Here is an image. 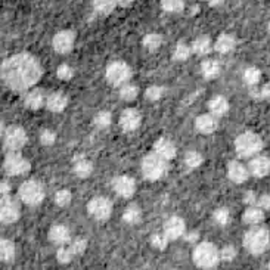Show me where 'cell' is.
I'll use <instances>...</instances> for the list:
<instances>
[{
  "label": "cell",
  "instance_id": "cell-1",
  "mask_svg": "<svg viewBox=\"0 0 270 270\" xmlns=\"http://www.w3.org/2000/svg\"><path fill=\"white\" fill-rule=\"evenodd\" d=\"M43 74L42 65L30 54H18L1 64V80L13 90H25L34 86Z\"/></svg>",
  "mask_w": 270,
  "mask_h": 270
},
{
  "label": "cell",
  "instance_id": "cell-2",
  "mask_svg": "<svg viewBox=\"0 0 270 270\" xmlns=\"http://www.w3.org/2000/svg\"><path fill=\"white\" fill-rule=\"evenodd\" d=\"M192 259L198 268L210 270L216 268L217 263L220 262V250H217L216 245L211 242H201L194 250Z\"/></svg>",
  "mask_w": 270,
  "mask_h": 270
},
{
  "label": "cell",
  "instance_id": "cell-3",
  "mask_svg": "<svg viewBox=\"0 0 270 270\" xmlns=\"http://www.w3.org/2000/svg\"><path fill=\"white\" fill-rule=\"evenodd\" d=\"M270 242L269 232L265 227H253L244 236V245L251 254H262L268 250Z\"/></svg>",
  "mask_w": 270,
  "mask_h": 270
},
{
  "label": "cell",
  "instance_id": "cell-4",
  "mask_svg": "<svg viewBox=\"0 0 270 270\" xmlns=\"http://www.w3.org/2000/svg\"><path fill=\"white\" fill-rule=\"evenodd\" d=\"M262 148H263V142H262L260 136L253 132L242 133L235 140L236 154L241 157H253L259 151H262Z\"/></svg>",
  "mask_w": 270,
  "mask_h": 270
},
{
  "label": "cell",
  "instance_id": "cell-5",
  "mask_svg": "<svg viewBox=\"0 0 270 270\" xmlns=\"http://www.w3.org/2000/svg\"><path fill=\"white\" fill-rule=\"evenodd\" d=\"M167 170V162L164 158H161L158 154L152 152L145 155V158L142 160V171L143 176L149 180H158L164 176Z\"/></svg>",
  "mask_w": 270,
  "mask_h": 270
},
{
  "label": "cell",
  "instance_id": "cell-6",
  "mask_svg": "<svg viewBox=\"0 0 270 270\" xmlns=\"http://www.w3.org/2000/svg\"><path fill=\"white\" fill-rule=\"evenodd\" d=\"M19 198L28 205H37L45 198V188L37 180L24 182L19 188Z\"/></svg>",
  "mask_w": 270,
  "mask_h": 270
},
{
  "label": "cell",
  "instance_id": "cell-7",
  "mask_svg": "<svg viewBox=\"0 0 270 270\" xmlns=\"http://www.w3.org/2000/svg\"><path fill=\"white\" fill-rule=\"evenodd\" d=\"M4 148L10 152H18L27 142V135L22 127L10 126L4 132Z\"/></svg>",
  "mask_w": 270,
  "mask_h": 270
},
{
  "label": "cell",
  "instance_id": "cell-8",
  "mask_svg": "<svg viewBox=\"0 0 270 270\" xmlns=\"http://www.w3.org/2000/svg\"><path fill=\"white\" fill-rule=\"evenodd\" d=\"M132 75V69L124 62H112L107 68V78L114 86H124Z\"/></svg>",
  "mask_w": 270,
  "mask_h": 270
},
{
  "label": "cell",
  "instance_id": "cell-9",
  "mask_svg": "<svg viewBox=\"0 0 270 270\" xmlns=\"http://www.w3.org/2000/svg\"><path fill=\"white\" fill-rule=\"evenodd\" d=\"M3 168L10 176H19L30 170V162L18 152H9L4 158Z\"/></svg>",
  "mask_w": 270,
  "mask_h": 270
},
{
  "label": "cell",
  "instance_id": "cell-10",
  "mask_svg": "<svg viewBox=\"0 0 270 270\" xmlns=\"http://www.w3.org/2000/svg\"><path fill=\"white\" fill-rule=\"evenodd\" d=\"M87 211L96 220H107L112 214V202L105 197H96L87 204Z\"/></svg>",
  "mask_w": 270,
  "mask_h": 270
},
{
  "label": "cell",
  "instance_id": "cell-11",
  "mask_svg": "<svg viewBox=\"0 0 270 270\" xmlns=\"http://www.w3.org/2000/svg\"><path fill=\"white\" fill-rule=\"evenodd\" d=\"M0 217L3 223H13L19 217V207L10 197H1Z\"/></svg>",
  "mask_w": 270,
  "mask_h": 270
},
{
  "label": "cell",
  "instance_id": "cell-12",
  "mask_svg": "<svg viewBox=\"0 0 270 270\" xmlns=\"http://www.w3.org/2000/svg\"><path fill=\"white\" fill-rule=\"evenodd\" d=\"M74 39H75V36H74V33L72 31H68V30H65V31H59L56 36L54 37V49L58 52V54H68V52H71V49H72V46H74Z\"/></svg>",
  "mask_w": 270,
  "mask_h": 270
},
{
  "label": "cell",
  "instance_id": "cell-13",
  "mask_svg": "<svg viewBox=\"0 0 270 270\" xmlns=\"http://www.w3.org/2000/svg\"><path fill=\"white\" fill-rule=\"evenodd\" d=\"M142 117L140 112L135 108H127L123 111L121 117H120V126L123 130L126 132H133L140 126Z\"/></svg>",
  "mask_w": 270,
  "mask_h": 270
},
{
  "label": "cell",
  "instance_id": "cell-14",
  "mask_svg": "<svg viewBox=\"0 0 270 270\" xmlns=\"http://www.w3.org/2000/svg\"><path fill=\"white\" fill-rule=\"evenodd\" d=\"M112 186H114V191L123 197V198H130L135 191H136V183L132 177L129 176H118L114 179L112 182Z\"/></svg>",
  "mask_w": 270,
  "mask_h": 270
},
{
  "label": "cell",
  "instance_id": "cell-15",
  "mask_svg": "<svg viewBox=\"0 0 270 270\" xmlns=\"http://www.w3.org/2000/svg\"><path fill=\"white\" fill-rule=\"evenodd\" d=\"M185 233V221L177 216L170 217L164 223V235L168 239H177Z\"/></svg>",
  "mask_w": 270,
  "mask_h": 270
},
{
  "label": "cell",
  "instance_id": "cell-16",
  "mask_svg": "<svg viewBox=\"0 0 270 270\" xmlns=\"http://www.w3.org/2000/svg\"><path fill=\"white\" fill-rule=\"evenodd\" d=\"M49 239L51 242L55 245H59V247H67L71 244V233H69V229L64 224H55L51 227L49 230Z\"/></svg>",
  "mask_w": 270,
  "mask_h": 270
},
{
  "label": "cell",
  "instance_id": "cell-17",
  "mask_svg": "<svg viewBox=\"0 0 270 270\" xmlns=\"http://www.w3.org/2000/svg\"><path fill=\"white\" fill-rule=\"evenodd\" d=\"M250 171L239 161H230L227 164V177L235 183H244L248 179Z\"/></svg>",
  "mask_w": 270,
  "mask_h": 270
},
{
  "label": "cell",
  "instance_id": "cell-18",
  "mask_svg": "<svg viewBox=\"0 0 270 270\" xmlns=\"http://www.w3.org/2000/svg\"><path fill=\"white\" fill-rule=\"evenodd\" d=\"M250 171L256 177H265L270 173L269 157H256L250 161Z\"/></svg>",
  "mask_w": 270,
  "mask_h": 270
},
{
  "label": "cell",
  "instance_id": "cell-19",
  "mask_svg": "<svg viewBox=\"0 0 270 270\" xmlns=\"http://www.w3.org/2000/svg\"><path fill=\"white\" fill-rule=\"evenodd\" d=\"M155 154H158L161 158H164L165 161L167 160H171L176 157V146L173 142H170L168 139L165 137H161L155 142Z\"/></svg>",
  "mask_w": 270,
  "mask_h": 270
},
{
  "label": "cell",
  "instance_id": "cell-20",
  "mask_svg": "<svg viewBox=\"0 0 270 270\" xmlns=\"http://www.w3.org/2000/svg\"><path fill=\"white\" fill-rule=\"evenodd\" d=\"M195 126L201 133L208 135V133H213L217 130V120L211 114H202L197 118Z\"/></svg>",
  "mask_w": 270,
  "mask_h": 270
},
{
  "label": "cell",
  "instance_id": "cell-21",
  "mask_svg": "<svg viewBox=\"0 0 270 270\" xmlns=\"http://www.w3.org/2000/svg\"><path fill=\"white\" fill-rule=\"evenodd\" d=\"M93 171V164L86 160L83 155H77L74 157V173L81 177V179H86L92 174Z\"/></svg>",
  "mask_w": 270,
  "mask_h": 270
},
{
  "label": "cell",
  "instance_id": "cell-22",
  "mask_svg": "<svg viewBox=\"0 0 270 270\" xmlns=\"http://www.w3.org/2000/svg\"><path fill=\"white\" fill-rule=\"evenodd\" d=\"M46 105L52 112H62L68 105V98L64 93L55 92L46 98Z\"/></svg>",
  "mask_w": 270,
  "mask_h": 270
},
{
  "label": "cell",
  "instance_id": "cell-23",
  "mask_svg": "<svg viewBox=\"0 0 270 270\" xmlns=\"http://www.w3.org/2000/svg\"><path fill=\"white\" fill-rule=\"evenodd\" d=\"M235 46H236V42H235V39H233L232 36H229V34H221V36L217 39L216 45H214L216 51L217 52H220V54H229V52H232V51L235 49Z\"/></svg>",
  "mask_w": 270,
  "mask_h": 270
},
{
  "label": "cell",
  "instance_id": "cell-24",
  "mask_svg": "<svg viewBox=\"0 0 270 270\" xmlns=\"http://www.w3.org/2000/svg\"><path fill=\"white\" fill-rule=\"evenodd\" d=\"M43 102H45V96H43V92L39 89H33L25 96V107H28L30 109L42 108Z\"/></svg>",
  "mask_w": 270,
  "mask_h": 270
},
{
  "label": "cell",
  "instance_id": "cell-25",
  "mask_svg": "<svg viewBox=\"0 0 270 270\" xmlns=\"http://www.w3.org/2000/svg\"><path fill=\"white\" fill-rule=\"evenodd\" d=\"M208 108H210L213 115L221 117V115H224V114L227 112L229 104H227L226 98H223V96H214V98L208 102Z\"/></svg>",
  "mask_w": 270,
  "mask_h": 270
},
{
  "label": "cell",
  "instance_id": "cell-26",
  "mask_svg": "<svg viewBox=\"0 0 270 270\" xmlns=\"http://www.w3.org/2000/svg\"><path fill=\"white\" fill-rule=\"evenodd\" d=\"M201 72H202V77L207 78V80H211V78H216L220 72V65L217 61L213 59H207L201 64Z\"/></svg>",
  "mask_w": 270,
  "mask_h": 270
},
{
  "label": "cell",
  "instance_id": "cell-27",
  "mask_svg": "<svg viewBox=\"0 0 270 270\" xmlns=\"http://www.w3.org/2000/svg\"><path fill=\"white\" fill-rule=\"evenodd\" d=\"M263 217H265L263 210L260 207H254L253 205V207H248L245 210V213H244V221L248 223V224H251V226H254V224L260 223L263 220Z\"/></svg>",
  "mask_w": 270,
  "mask_h": 270
},
{
  "label": "cell",
  "instance_id": "cell-28",
  "mask_svg": "<svg viewBox=\"0 0 270 270\" xmlns=\"http://www.w3.org/2000/svg\"><path fill=\"white\" fill-rule=\"evenodd\" d=\"M0 256H1V262H4V263L13 260L15 245H13L12 241H9V239H1L0 241Z\"/></svg>",
  "mask_w": 270,
  "mask_h": 270
},
{
  "label": "cell",
  "instance_id": "cell-29",
  "mask_svg": "<svg viewBox=\"0 0 270 270\" xmlns=\"http://www.w3.org/2000/svg\"><path fill=\"white\" fill-rule=\"evenodd\" d=\"M192 51L197 55H207L211 51V40L208 36H201L198 37L194 45H192Z\"/></svg>",
  "mask_w": 270,
  "mask_h": 270
},
{
  "label": "cell",
  "instance_id": "cell-30",
  "mask_svg": "<svg viewBox=\"0 0 270 270\" xmlns=\"http://www.w3.org/2000/svg\"><path fill=\"white\" fill-rule=\"evenodd\" d=\"M140 217H142L140 208H139L136 204H130V205L126 208L124 214H123V220H124L126 223H129V224H136V223L140 221Z\"/></svg>",
  "mask_w": 270,
  "mask_h": 270
},
{
  "label": "cell",
  "instance_id": "cell-31",
  "mask_svg": "<svg viewBox=\"0 0 270 270\" xmlns=\"http://www.w3.org/2000/svg\"><path fill=\"white\" fill-rule=\"evenodd\" d=\"M260 77H262V72L256 67H250L244 71V81L248 86H256L260 81Z\"/></svg>",
  "mask_w": 270,
  "mask_h": 270
},
{
  "label": "cell",
  "instance_id": "cell-32",
  "mask_svg": "<svg viewBox=\"0 0 270 270\" xmlns=\"http://www.w3.org/2000/svg\"><path fill=\"white\" fill-rule=\"evenodd\" d=\"M139 93V87L135 86V84H124L121 89H120V98L123 101H133Z\"/></svg>",
  "mask_w": 270,
  "mask_h": 270
},
{
  "label": "cell",
  "instance_id": "cell-33",
  "mask_svg": "<svg viewBox=\"0 0 270 270\" xmlns=\"http://www.w3.org/2000/svg\"><path fill=\"white\" fill-rule=\"evenodd\" d=\"M161 43L162 37L160 34H148V36L143 37V46H145L148 51H151V52L157 51V49L161 46Z\"/></svg>",
  "mask_w": 270,
  "mask_h": 270
},
{
  "label": "cell",
  "instance_id": "cell-34",
  "mask_svg": "<svg viewBox=\"0 0 270 270\" xmlns=\"http://www.w3.org/2000/svg\"><path fill=\"white\" fill-rule=\"evenodd\" d=\"M191 52H192V49L186 43L180 42V43H177V46H176V49L173 52V58L176 61H186L191 56Z\"/></svg>",
  "mask_w": 270,
  "mask_h": 270
},
{
  "label": "cell",
  "instance_id": "cell-35",
  "mask_svg": "<svg viewBox=\"0 0 270 270\" xmlns=\"http://www.w3.org/2000/svg\"><path fill=\"white\" fill-rule=\"evenodd\" d=\"M68 247H69V250H71V253L74 256H81L84 253V250L87 248V241L84 238H80L78 236V238L72 239Z\"/></svg>",
  "mask_w": 270,
  "mask_h": 270
},
{
  "label": "cell",
  "instance_id": "cell-36",
  "mask_svg": "<svg viewBox=\"0 0 270 270\" xmlns=\"http://www.w3.org/2000/svg\"><path fill=\"white\" fill-rule=\"evenodd\" d=\"M117 6V1H111V0H101V1H93V7L98 13H104L108 15L114 10V7Z\"/></svg>",
  "mask_w": 270,
  "mask_h": 270
},
{
  "label": "cell",
  "instance_id": "cell-37",
  "mask_svg": "<svg viewBox=\"0 0 270 270\" xmlns=\"http://www.w3.org/2000/svg\"><path fill=\"white\" fill-rule=\"evenodd\" d=\"M185 164L189 167V168H197L202 164V155L197 151H189L186 155H185Z\"/></svg>",
  "mask_w": 270,
  "mask_h": 270
},
{
  "label": "cell",
  "instance_id": "cell-38",
  "mask_svg": "<svg viewBox=\"0 0 270 270\" xmlns=\"http://www.w3.org/2000/svg\"><path fill=\"white\" fill-rule=\"evenodd\" d=\"M111 120H112V117H111V114H109L108 111H101L99 114H96L93 123H95V126L98 129H107L111 124Z\"/></svg>",
  "mask_w": 270,
  "mask_h": 270
},
{
  "label": "cell",
  "instance_id": "cell-39",
  "mask_svg": "<svg viewBox=\"0 0 270 270\" xmlns=\"http://www.w3.org/2000/svg\"><path fill=\"white\" fill-rule=\"evenodd\" d=\"M161 7L167 12H180L185 7V1H180V0H162Z\"/></svg>",
  "mask_w": 270,
  "mask_h": 270
},
{
  "label": "cell",
  "instance_id": "cell-40",
  "mask_svg": "<svg viewBox=\"0 0 270 270\" xmlns=\"http://www.w3.org/2000/svg\"><path fill=\"white\" fill-rule=\"evenodd\" d=\"M55 202H56L59 207H68L69 202H71V192L67 191V189L58 191L56 195H55Z\"/></svg>",
  "mask_w": 270,
  "mask_h": 270
},
{
  "label": "cell",
  "instance_id": "cell-41",
  "mask_svg": "<svg viewBox=\"0 0 270 270\" xmlns=\"http://www.w3.org/2000/svg\"><path fill=\"white\" fill-rule=\"evenodd\" d=\"M72 257H74V254L71 253V250H69L68 245H67V247H61V248L58 250V253H56V259H58V262L62 263V265L69 263V262L72 260Z\"/></svg>",
  "mask_w": 270,
  "mask_h": 270
},
{
  "label": "cell",
  "instance_id": "cell-42",
  "mask_svg": "<svg viewBox=\"0 0 270 270\" xmlns=\"http://www.w3.org/2000/svg\"><path fill=\"white\" fill-rule=\"evenodd\" d=\"M168 238L164 235V233H155V235H152L151 236V244H152V247L154 248H157V250H165L167 248V245H168Z\"/></svg>",
  "mask_w": 270,
  "mask_h": 270
},
{
  "label": "cell",
  "instance_id": "cell-43",
  "mask_svg": "<svg viewBox=\"0 0 270 270\" xmlns=\"http://www.w3.org/2000/svg\"><path fill=\"white\" fill-rule=\"evenodd\" d=\"M56 75H58V78H59V80H64V81H67V80H71V78H72V75H74V71H72V68H71L69 65H67V64H62V65H59V67H58Z\"/></svg>",
  "mask_w": 270,
  "mask_h": 270
},
{
  "label": "cell",
  "instance_id": "cell-44",
  "mask_svg": "<svg viewBox=\"0 0 270 270\" xmlns=\"http://www.w3.org/2000/svg\"><path fill=\"white\" fill-rule=\"evenodd\" d=\"M236 257V248L233 245H226L220 250V260L232 262Z\"/></svg>",
  "mask_w": 270,
  "mask_h": 270
},
{
  "label": "cell",
  "instance_id": "cell-45",
  "mask_svg": "<svg viewBox=\"0 0 270 270\" xmlns=\"http://www.w3.org/2000/svg\"><path fill=\"white\" fill-rule=\"evenodd\" d=\"M214 220L220 226H226L230 221V214H229V211L226 208H218L214 213Z\"/></svg>",
  "mask_w": 270,
  "mask_h": 270
},
{
  "label": "cell",
  "instance_id": "cell-46",
  "mask_svg": "<svg viewBox=\"0 0 270 270\" xmlns=\"http://www.w3.org/2000/svg\"><path fill=\"white\" fill-rule=\"evenodd\" d=\"M162 87L160 86H151V87H148V90L145 92V96L149 99V101H158L160 98L162 96Z\"/></svg>",
  "mask_w": 270,
  "mask_h": 270
},
{
  "label": "cell",
  "instance_id": "cell-47",
  "mask_svg": "<svg viewBox=\"0 0 270 270\" xmlns=\"http://www.w3.org/2000/svg\"><path fill=\"white\" fill-rule=\"evenodd\" d=\"M56 139V135H55L52 130H43L40 133V143L45 145V146H51Z\"/></svg>",
  "mask_w": 270,
  "mask_h": 270
},
{
  "label": "cell",
  "instance_id": "cell-48",
  "mask_svg": "<svg viewBox=\"0 0 270 270\" xmlns=\"http://www.w3.org/2000/svg\"><path fill=\"white\" fill-rule=\"evenodd\" d=\"M257 204H259V207H260L262 210H270V195L269 194H265V195H262V197L259 198Z\"/></svg>",
  "mask_w": 270,
  "mask_h": 270
},
{
  "label": "cell",
  "instance_id": "cell-49",
  "mask_svg": "<svg viewBox=\"0 0 270 270\" xmlns=\"http://www.w3.org/2000/svg\"><path fill=\"white\" fill-rule=\"evenodd\" d=\"M244 201H245V204H248L250 207H253L257 201H259V198H257V195H256V192H247L245 194V197H244Z\"/></svg>",
  "mask_w": 270,
  "mask_h": 270
},
{
  "label": "cell",
  "instance_id": "cell-50",
  "mask_svg": "<svg viewBox=\"0 0 270 270\" xmlns=\"http://www.w3.org/2000/svg\"><path fill=\"white\" fill-rule=\"evenodd\" d=\"M0 189H1V195H3V197H9L10 186H9V183H7L6 180H3V182H1V186H0Z\"/></svg>",
  "mask_w": 270,
  "mask_h": 270
},
{
  "label": "cell",
  "instance_id": "cell-51",
  "mask_svg": "<svg viewBox=\"0 0 270 270\" xmlns=\"http://www.w3.org/2000/svg\"><path fill=\"white\" fill-rule=\"evenodd\" d=\"M186 239H188V242H195V241L198 239V233H197V232H191V233L186 236Z\"/></svg>",
  "mask_w": 270,
  "mask_h": 270
},
{
  "label": "cell",
  "instance_id": "cell-52",
  "mask_svg": "<svg viewBox=\"0 0 270 270\" xmlns=\"http://www.w3.org/2000/svg\"><path fill=\"white\" fill-rule=\"evenodd\" d=\"M210 4L216 6V4H221V1H210Z\"/></svg>",
  "mask_w": 270,
  "mask_h": 270
},
{
  "label": "cell",
  "instance_id": "cell-53",
  "mask_svg": "<svg viewBox=\"0 0 270 270\" xmlns=\"http://www.w3.org/2000/svg\"><path fill=\"white\" fill-rule=\"evenodd\" d=\"M269 31H270V24H269Z\"/></svg>",
  "mask_w": 270,
  "mask_h": 270
},
{
  "label": "cell",
  "instance_id": "cell-54",
  "mask_svg": "<svg viewBox=\"0 0 270 270\" xmlns=\"http://www.w3.org/2000/svg\"><path fill=\"white\" fill-rule=\"evenodd\" d=\"M269 270H270V265H269Z\"/></svg>",
  "mask_w": 270,
  "mask_h": 270
},
{
  "label": "cell",
  "instance_id": "cell-55",
  "mask_svg": "<svg viewBox=\"0 0 270 270\" xmlns=\"http://www.w3.org/2000/svg\"><path fill=\"white\" fill-rule=\"evenodd\" d=\"M210 270H214V269H210Z\"/></svg>",
  "mask_w": 270,
  "mask_h": 270
}]
</instances>
